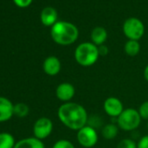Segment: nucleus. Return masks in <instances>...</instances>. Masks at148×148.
I'll return each instance as SVG.
<instances>
[{
    "instance_id": "obj_2",
    "label": "nucleus",
    "mask_w": 148,
    "mask_h": 148,
    "mask_svg": "<svg viewBox=\"0 0 148 148\" xmlns=\"http://www.w3.org/2000/svg\"><path fill=\"white\" fill-rule=\"evenodd\" d=\"M79 32L76 25L66 21H58L51 28V37L52 40L59 45H70L74 44Z\"/></svg>"
},
{
    "instance_id": "obj_1",
    "label": "nucleus",
    "mask_w": 148,
    "mask_h": 148,
    "mask_svg": "<svg viewBox=\"0 0 148 148\" xmlns=\"http://www.w3.org/2000/svg\"><path fill=\"white\" fill-rule=\"evenodd\" d=\"M57 114L65 127L77 132L87 125L89 118L86 109L82 105L72 101L63 103L58 107Z\"/></svg>"
},
{
    "instance_id": "obj_7",
    "label": "nucleus",
    "mask_w": 148,
    "mask_h": 148,
    "mask_svg": "<svg viewBox=\"0 0 148 148\" xmlns=\"http://www.w3.org/2000/svg\"><path fill=\"white\" fill-rule=\"evenodd\" d=\"M53 131V123L51 119L47 117H41L38 119L33 125L34 137L43 140L48 138Z\"/></svg>"
},
{
    "instance_id": "obj_12",
    "label": "nucleus",
    "mask_w": 148,
    "mask_h": 148,
    "mask_svg": "<svg viewBox=\"0 0 148 148\" xmlns=\"http://www.w3.org/2000/svg\"><path fill=\"white\" fill-rule=\"evenodd\" d=\"M40 19L44 25L52 26L58 22V12L52 7H45L41 12Z\"/></svg>"
},
{
    "instance_id": "obj_4",
    "label": "nucleus",
    "mask_w": 148,
    "mask_h": 148,
    "mask_svg": "<svg viewBox=\"0 0 148 148\" xmlns=\"http://www.w3.org/2000/svg\"><path fill=\"white\" fill-rule=\"evenodd\" d=\"M141 117L138 110L126 108L117 118V125L119 129L125 132H134L141 124Z\"/></svg>"
},
{
    "instance_id": "obj_23",
    "label": "nucleus",
    "mask_w": 148,
    "mask_h": 148,
    "mask_svg": "<svg viewBox=\"0 0 148 148\" xmlns=\"http://www.w3.org/2000/svg\"><path fill=\"white\" fill-rule=\"evenodd\" d=\"M137 148H148V134L138 139L137 142Z\"/></svg>"
},
{
    "instance_id": "obj_27",
    "label": "nucleus",
    "mask_w": 148,
    "mask_h": 148,
    "mask_svg": "<svg viewBox=\"0 0 148 148\" xmlns=\"http://www.w3.org/2000/svg\"><path fill=\"white\" fill-rule=\"evenodd\" d=\"M146 128H147V130H148V120H147V124H146Z\"/></svg>"
},
{
    "instance_id": "obj_26",
    "label": "nucleus",
    "mask_w": 148,
    "mask_h": 148,
    "mask_svg": "<svg viewBox=\"0 0 148 148\" xmlns=\"http://www.w3.org/2000/svg\"><path fill=\"white\" fill-rule=\"evenodd\" d=\"M143 75H144L145 79L148 82V64H146V66H145V69H144Z\"/></svg>"
},
{
    "instance_id": "obj_22",
    "label": "nucleus",
    "mask_w": 148,
    "mask_h": 148,
    "mask_svg": "<svg viewBox=\"0 0 148 148\" xmlns=\"http://www.w3.org/2000/svg\"><path fill=\"white\" fill-rule=\"evenodd\" d=\"M138 112L142 119L148 120V100L144 101L138 109Z\"/></svg>"
},
{
    "instance_id": "obj_16",
    "label": "nucleus",
    "mask_w": 148,
    "mask_h": 148,
    "mask_svg": "<svg viewBox=\"0 0 148 148\" xmlns=\"http://www.w3.org/2000/svg\"><path fill=\"white\" fill-rule=\"evenodd\" d=\"M124 51L129 57H135L140 51V44L137 40H128L124 45Z\"/></svg>"
},
{
    "instance_id": "obj_20",
    "label": "nucleus",
    "mask_w": 148,
    "mask_h": 148,
    "mask_svg": "<svg viewBox=\"0 0 148 148\" xmlns=\"http://www.w3.org/2000/svg\"><path fill=\"white\" fill-rule=\"evenodd\" d=\"M102 119L100 117L97 116V115H92V117H89L88 118V122H87V125L95 128L97 130V128L99 127H101V126H104L103 124H102Z\"/></svg>"
},
{
    "instance_id": "obj_25",
    "label": "nucleus",
    "mask_w": 148,
    "mask_h": 148,
    "mask_svg": "<svg viewBox=\"0 0 148 148\" xmlns=\"http://www.w3.org/2000/svg\"><path fill=\"white\" fill-rule=\"evenodd\" d=\"M98 50H99V56H106L108 54V52H109L108 47L106 45H105L98 46Z\"/></svg>"
},
{
    "instance_id": "obj_24",
    "label": "nucleus",
    "mask_w": 148,
    "mask_h": 148,
    "mask_svg": "<svg viewBox=\"0 0 148 148\" xmlns=\"http://www.w3.org/2000/svg\"><path fill=\"white\" fill-rule=\"evenodd\" d=\"M13 1L16 4V5H18V7L25 8V7H28L32 4V0H13Z\"/></svg>"
},
{
    "instance_id": "obj_21",
    "label": "nucleus",
    "mask_w": 148,
    "mask_h": 148,
    "mask_svg": "<svg viewBox=\"0 0 148 148\" xmlns=\"http://www.w3.org/2000/svg\"><path fill=\"white\" fill-rule=\"evenodd\" d=\"M52 148H76L72 142L68 139H58L54 143Z\"/></svg>"
},
{
    "instance_id": "obj_15",
    "label": "nucleus",
    "mask_w": 148,
    "mask_h": 148,
    "mask_svg": "<svg viewBox=\"0 0 148 148\" xmlns=\"http://www.w3.org/2000/svg\"><path fill=\"white\" fill-rule=\"evenodd\" d=\"M119 127L118 126L117 123H108L105 125L101 129L102 137L107 140H111L115 138L118 136Z\"/></svg>"
},
{
    "instance_id": "obj_11",
    "label": "nucleus",
    "mask_w": 148,
    "mask_h": 148,
    "mask_svg": "<svg viewBox=\"0 0 148 148\" xmlns=\"http://www.w3.org/2000/svg\"><path fill=\"white\" fill-rule=\"evenodd\" d=\"M13 107L14 105L9 99L0 96V123L6 122L12 119L14 115Z\"/></svg>"
},
{
    "instance_id": "obj_19",
    "label": "nucleus",
    "mask_w": 148,
    "mask_h": 148,
    "mask_svg": "<svg viewBox=\"0 0 148 148\" xmlns=\"http://www.w3.org/2000/svg\"><path fill=\"white\" fill-rule=\"evenodd\" d=\"M116 148H137V142L130 138H125L121 139Z\"/></svg>"
},
{
    "instance_id": "obj_5",
    "label": "nucleus",
    "mask_w": 148,
    "mask_h": 148,
    "mask_svg": "<svg viewBox=\"0 0 148 148\" xmlns=\"http://www.w3.org/2000/svg\"><path fill=\"white\" fill-rule=\"evenodd\" d=\"M123 32L128 40L138 41L145 33L144 24L137 18H129L123 25Z\"/></svg>"
},
{
    "instance_id": "obj_13",
    "label": "nucleus",
    "mask_w": 148,
    "mask_h": 148,
    "mask_svg": "<svg viewBox=\"0 0 148 148\" xmlns=\"http://www.w3.org/2000/svg\"><path fill=\"white\" fill-rule=\"evenodd\" d=\"M14 148H45V146L42 140L35 137H29L17 142Z\"/></svg>"
},
{
    "instance_id": "obj_18",
    "label": "nucleus",
    "mask_w": 148,
    "mask_h": 148,
    "mask_svg": "<svg viewBox=\"0 0 148 148\" xmlns=\"http://www.w3.org/2000/svg\"><path fill=\"white\" fill-rule=\"evenodd\" d=\"M30 112L29 106L25 103H18L14 105L13 107V113L15 116L18 118H25L26 117Z\"/></svg>"
},
{
    "instance_id": "obj_6",
    "label": "nucleus",
    "mask_w": 148,
    "mask_h": 148,
    "mask_svg": "<svg viewBox=\"0 0 148 148\" xmlns=\"http://www.w3.org/2000/svg\"><path fill=\"white\" fill-rule=\"evenodd\" d=\"M77 140L84 148H92L99 141V134L95 128L86 125L77 132Z\"/></svg>"
},
{
    "instance_id": "obj_8",
    "label": "nucleus",
    "mask_w": 148,
    "mask_h": 148,
    "mask_svg": "<svg viewBox=\"0 0 148 148\" xmlns=\"http://www.w3.org/2000/svg\"><path fill=\"white\" fill-rule=\"evenodd\" d=\"M105 112L112 119H117L125 110L122 101L116 97H108L103 104Z\"/></svg>"
},
{
    "instance_id": "obj_14",
    "label": "nucleus",
    "mask_w": 148,
    "mask_h": 148,
    "mask_svg": "<svg viewBox=\"0 0 148 148\" xmlns=\"http://www.w3.org/2000/svg\"><path fill=\"white\" fill-rule=\"evenodd\" d=\"M107 39V32L104 27L97 26L92 29L91 32V40L92 43L97 46L102 45Z\"/></svg>"
},
{
    "instance_id": "obj_3",
    "label": "nucleus",
    "mask_w": 148,
    "mask_h": 148,
    "mask_svg": "<svg viewBox=\"0 0 148 148\" xmlns=\"http://www.w3.org/2000/svg\"><path fill=\"white\" fill-rule=\"evenodd\" d=\"M99 53L98 46L92 42H84L79 44L74 51L75 61L83 67H90L99 60Z\"/></svg>"
},
{
    "instance_id": "obj_17",
    "label": "nucleus",
    "mask_w": 148,
    "mask_h": 148,
    "mask_svg": "<svg viewBox=\"0 0 148 148\" xmlns=\"http://www.w3.org/2000/svg\"><path fill=\"white\" fill-rule=\"evenodd\" d=\"M14 137L9 132H0V148H14Z\"/></svg>"
},
{
    "instance_id": "obj_9",
    "label": "nucleus",
    "mask_w": 148,
    "mask_h": 148,
    "mask_svg": "<svg viewBox=\"0 0 148 148\" xmlns=\"http://www.w3.org/2000/svg\"><path fill=\"white\" fill-rule=\"evenodd\" d=\"M55 93L58 100L63 103H67L71 102L73 97L75 96L76 89L72 84L69 82H63L57 86Z\"/></svg>"
},
{
    "instance_id": "obj_10",
    "label": "nucleus",
    "mask_w": 148,
    "mask_h": 148,
    "mask_svg": "<svg viewBox=\"0 0 148 148\" xmlns=\"http://www.w3.org/2000/svg\"><path fill=\"white\" fill-rule=\"evenodd\" d=\"M62 68L61 62L56 56H49L43 62V71L48 76H56Z\"/></svg>"
}]
</instances>
